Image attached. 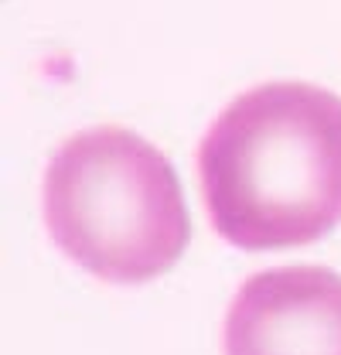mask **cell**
Instances as JSON below:
<instances>
[{
	"label": "cell",
	"instance_id": "6da1fadb",
	"mask_svg": "<svg viewBox=\"0 0 341 355\" xmlns=\"http://www.w3.org/2000/svg\"><path fill=\"white\" fill-rule=\"evenodd\" d=\"M215 232L239 250H290L341 222V96L307 83L243 92L198 150Z\"/></svg>",
	"mask_w": 341,
	"mask_h": 355
},
{
	"label": "cell",
	"instance_id": "7a4b0ae2",
	"mask_svg": "<svg viewBox=\"0 0 341 355\" xmlns=\"http://www.w3.org/2000/svg\"><path fill=\"white\" fill-rule=\"evenodd\" d=\"M58 250L110 284H143L181 260L191 222L170 161L123 127L69 137L44 171Z\"/></svg>",
	"mask_w": 341,
	"mask_h": 355
},
{
	"label": "cell",
	"instance_id": "3957f363",
	"mask_svg": "<svg viewBox=\"0 0 341 355\" xmlns=\"http://www.w3.org/2000/svg\"><path fill=\"white\" fill-rule=\"evenodd\" d=\"M225 355H341V277L324 266L250 277L225 314Z\"/></svg>",
	"mask_w": 341,
	"mask_h": 355
}]
</instances>
